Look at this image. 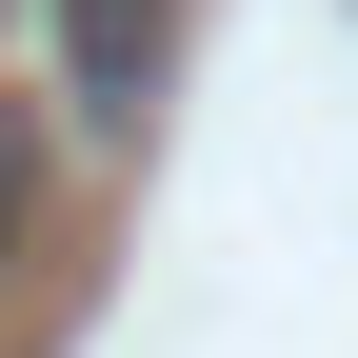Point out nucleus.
Segmentation results:
<instances>
[{
	"label": "nucleus",
	"instance_id": "nucleus-2",
	"mask_svg": "<svg viewBox=\"0 0 358 358\" xmlns=\"http://www.w3.org/2000/svg\"><path fill=\"white\" fill-rule=\"evenodd\" d=\"M20 199H40V140H20V120H0V239H20Z\"/></svg>",
	"mask_w": 358,
	"mask_h": 358
},
{
	"label": "nucleus",
	"instance_id": "nucleus-1",
	"mask_svg": "<svg viewBox=\"0 0 358 358\" xmlns=\"http://www.w3.org/2000/svg\"><path fill=\"white\" fill-rule=\"evenodd\" d=\"M60 80H80L100 140H140V100H159V0H60Z\"/></svg>",
	"mask_w": 358,
	"mask_h": 358
}]
</instances>
